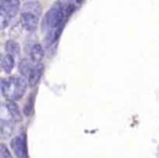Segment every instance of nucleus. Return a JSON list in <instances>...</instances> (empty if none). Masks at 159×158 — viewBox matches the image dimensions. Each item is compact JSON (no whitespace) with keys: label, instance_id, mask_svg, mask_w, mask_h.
I'll return each mask as SVG.
<instances>
[{"label":"nucleus","instance_id":"5","mask_svg":"<svg viewBox=\"0 0 159 158\" xmlns=\"http://www.w3.org/2000/svg\"><path fill=\"white\" fill-rule=\"evenodd\" d=\"M11 147L13 149V153L17 157L24 158L28 157V144H26V137L24 134L15 136L11 141Z\"/></svg>","mask_w":159,"mask_h":158},{"label":"nucleus","instance_id":"9","mask_svg":"<svg viewBox=\"0 0 159 158\" xmlns=\"http://www.w3.org/2000/svg\"><path fill=\"white\" fill-rule=\"evenodd\" d=\"M30 58L34 63H38L44 58V48L41 44H34L30 49Z\"/></svg>","mask_w":159,"mask_h":158},{"label":"nucleus","instance_id":"11","mask_svg":"<svg viewBox=\"0 0 159 158\" xmlns=\"http://www.w3.org/2000/svg\"><path fill=\"white\" fill-rule=\"evenodd\" d=\"M33 66H34V64H32V63L30 62L28 60H26V59H23V60H21L20 63H19V72L21 73L23 77H28V73L31 72Z\"/></svg>","mask_w":159,"mask_h":158},{"label":"nucleus","instance_id":"8","mask_svg":"<svg viewBox=\"0 0 159 158\" xmlns=\"http://www.w3.org/2000/svg\"><path fill=\"white\" fill-rule=\"evenodd\" d=\"M15 100H12V99H8L7 103H6L3 106L7 108V111L9 112L10 117H12L14 121H21L22 120V116H21V112L19 110V107L18 105L14 103Z\"/></svg>","mask_w":159,"mask_h":158},{"label":"nucleus","instance_id":"14","mask_svg":"<svg viewBox=\"0 0 159 158\" xmlns=\"http://www.w3.org/2000/svg\"><path fill=\"white\" fill-rule=\"evenodd\" d=\"M34 93H32V95L28 97V103L25 105V107H24V113H25V116H31L33 113V110H34Z\"/></svg>","mask_w":159,"mask_h":158},{"label":"nucleus","instance_id":"7","mask_svg":"<svg viewBox=\"0 0 159 158\" xmlns=\"http://www.w3.org/2000/svg\"><path fill=\"white\" fill-rule=\"evenodd\" d=\"M10 116V115H9ZM13 119L12 118H5L3 116H1V120H0V133L2 139H9L12 135V133L14 131V124H13Z\"/></svg>","mask_w":159,"mask_h":158},{"label":"nucleus","instance_id":"4","mask_svg":"<svg viewBox=\"0 0 159 158\" xmlns=\"http://www.w3.org/2000/svg\"><path fill=\"white\" fill-rule=\"evenodd\" d=\"M21 24L28 32H34L39 24V15L31 11L23 10L21 13Z\"/></svg>","mask_w":159,"mask_h":158},{"label":"nucleus","instance_id":"16","mask_svg":"<svg viewBox=\"0 0 159 158\" xmlns=\"http://www.w3.org/2000/svg\"><path fill=\"white\" fill-rule=\"evenodd\" d=\"M83 1H84V0H75V2H76V3H78V5H81Z\"/></svg>","mask_w":159,"mask_h":158},{"label":"nucleus","instance_id":"15","mask_svg":"<svg viewBox=\"0 0 159 158\" xmlns=\"http://www.w3.org/2000/svg\"><path fill=\"white\" fill-rule=\"evenodd\" d=\"M0 157L1 158H10L12 155L10 153L9 148L5 144H0Z\"/></svg>","mask_w":159,"mask_h":158},{"label":"nucleus","instance_id":"1","mask_svg":"<svg viewBox=\"0 0 159 158\" xmlns=\"http://www.w3.org/2000/svg\"><path fill=\"white\" fill-rule=\"evenodd\" d=\"M28 85V82L24 79V77H10L7 79H2L0 83L1 94L7 99L17 101L24 96Z\"/></svg>","mask_w":159,"mask_h":158},{"label":"nucleus","instance_id":"13","mask_svg":"<svg viewBox=\"0 0 159 158\" xmlns=\"http://www.w3.org/2000/svg\"><path fill=\"white\" fill-rule=\"evenodd\" d=\"M23 10H25V11H31V12H34V13L38 14V15H41V3L37 2V1H31V2L25 3L24 7H23Z\"/></svg>","mask_w":159,"mask_h":158},{"label":"nucleus","instance_id":"6","mask_svg":"<svg viewBox=\"0 0 159 158\" xmlns=\"http://www.w3.org/2000/svg\"><path fill=\"white\" fill-rule=\"evenodd\" d=\"M44 64L41 62L38 63H34L31 72L28 73V85L34 87L37 85V83L41 81V77H43V73H44Z\"/></svg>","mask_w":159,"mask_h":158},{"label":"nucleus","instance_id":"3","mask_svg":"<svg viewBox=\"0 0 159 158\" xmlns=\"http://www.w3.org/2000/svg\"><path fill=\"white\" fill-rule=\"evenodd\" d=\"M20 10V0H1L0 1V27L5 30L15 18Z\"/></svg>","mask_w":159,"mask_h":158},{"label":"nucleus","instance_id":"2","mask_svg":"<svg viewBox=\"0 0 159 158\" xmlns=\"http://www.w3.org/2000/svg\"><path fill=\"white\" fill-rule=\"evenodd\" d=\"M69 15H70V13H69L67 7L62 2H57L45 14L44 20H43V24H41V30H43V32L48 33L52 30L59 28V27L62 26L64 19Z\"/></svg>","mask_w":159,"mask_h":158},{"label":"nucleus","instance_id":"10","mask_svg":"<svg viewBox=\"0 0 159 158\" xmlns=\"http://www.w3.org/2000/svg\"><path fill=\"white\" fill-rule=\"evenodd\" d=\"M1 68H2V71L5 73H7V74L11 73V71H12L14 68V57L12 55L7 52V55L2 56V59H1Z\"/></svg>","mask_w":159,"mask_h":158},{"label":"nucleus","instance_id":"12","mask_svg":"<svg viewBox=\"0 0 159 158\" xmlns=\"http://www.w3.org/2000/svg\"><path fill=\"white\" fill-rule=\"evenodd\" d=\"M6 50L7 52L10 55H12L14 58L19 57L20 55V46L18 43H15L14 41H8L6 44Z\"/></svg>","mask_w":159,"mask_h":158}]
</instances>
